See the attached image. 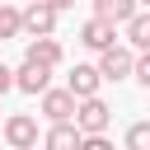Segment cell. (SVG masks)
<instances>
[{"mask_svg": "<svg viewBox=\"0 0 150 150\" xmlns=\"http://www.w3.org/2000/svg\"><path fill=\"white\" fill-rule=\"evenodd\" d=\"M80 42H84L89 52H108V47H117V28H108V23H98V19H84V23H80Z\"/></svg>", "mask_w": 150, "mask_h": 150, "instance_id": "obj_10", "label": "cell"}, {"mask_svg": "<svg viewBox=\"0 0 150 150\" xmlns=\"http://www.w3.org/2000/svg\"><path fill=\"white\" fill-rule=\"evenodd\" d=\"M5 38H19V9L9 0H0V42Z\"/></svg>", "mask_w": 150, "mask_h": 150, "instance_id": "obj_14", "label": "cell"}, {"mask_svg": "<svg viewBox=\"0 0 150 150\" xmlns=\"http://www.w3.org/2000/svg\"><path fill=\"white\" fill-rule=\"evenodd\" d=\"M122 150H150V122H131L127 127V145Z\"/></svg>", "mask_w": 150, "mask_h": 150, "instance_id": "obj_13", "label": "cell"}, {"mask_svg": "<svg viewBox=\"0 0 150 150\" xmlns=\"http://www.w3.org/2000/svg\"><path fill=\"white\" fill-rule=\"evenodd\" d=\"M14 89L38 98V94H47V89H52V70H47V66H28V61H23V66L14 70Z\"/></svg>", "mask_w": 150, "mask_h": 150, "instance_id": "obj_8", "label": "cell"}, {"mask_svg": "<svg viewBox=\"0 0 150 150\" xmlns=\"http://www.w3.org/2000/svg\"><path fill=\"white\" fill-rule=\"evenodd\" d=\"M80 150H117L108 136H80Z\"/></svg>", "mask_w": 150, "mask_h": 150, "instance_id": "obj_16", "label": "cell"}, {"mask_svg": "<svg viewBox=\"0 0 150 150\" xmlns=\"http://www.w3.org/2000/svg\"><path fill=\"white\" fill-rule=\"evenodd\" d=\"M0 136H5L9 150H33L38 145V117L33 112H9V117H0Z\"/></svg>", "mask_w": 150, "mask_h": 150, "instance_id": "obj_3", "label": "cell"}, {"mask_svg": "<svg viewBox=\"0 0 150 150\" xmlns=\"http://www.w3.org/2000/svg\"><path fill=\"white\" fill-rule=\"evenodd\" d=\"M98 84H103V80H98V70H94L89 61H75L70 75H66V94H70L75 103H80V98H98Z\"/></svg>", "mask_w": 150, "mask_h": 150, "instance_id": "obj_5", "label": "cell"}, {"mask_svg": "<svg viewBox=\"0 0 150 150\" xmlns=\"http://www.w3.org/2000/svg\"><path fill=\"white\" fill-rule=\"evenodd\" d=\"M56 9H47L42 0H28L19 9V38H56Z\"/></svg>", "mask_w": 150, "mask_h": 150, "instance_id": "obj_2", "label": "cell"}, {"mask_svg": "<svg viewBox=\"0 0 150 150\" xmlns=\"http://www.w3.org/2000/svg\"><path fill=\"white\" fill-rule=\"evenodd\" d=\"M131 80H136L141 89H150V56H145V52H136V61H131Z\"/></svg>", "mask_w": 150, "mask_h": 150, "instance_id": "obj_15", "label": "cell"}, {"mask_svg": "<svg viewBox=\"0 0 150 150\" xmlns=\"http://www.w3.org/2000/svg\"><path fill=\"white\" fill-rule=\"evenodd\" d=\"M131 14H141V9H136V0H94V19H98V23H108V28H122Z\"/></svg>", "mask_w": 150, "mask_h": 150, "instance_id": "obj_9", "label": "cell"}, {"mask_svg": "<svg viewBox=\"0 0 150 150\" xmlns=\"http://www.w3.org/2000/svg\"><path fill=\"white\" fill-rule=\"evenodd\" d=\"M70 127H75L80 136H108V127H112V108H108L103 98H80Z\"/></svg>", "mask_w": 150, "mask_h": 150, "instance_id": "obj_1", "label": "cell"}, {"mask_svg": "<svg viewBox=\"0 0 150 150\" xmlns=\"http://www.w3.org/2000/svg\"><path fill=\"white\" fill-rule=\"evenodd\" d=\"M131 61H136V52H127L122 42L117 47H108V52H98V80H112V84H122V80H131Z\"/></svg>", "mask_w": 150, "mask_h": 150, "instance_id": "obj_4", "label": "cell"}, {"mask_svg": "<svg viewBox=\"0 0 150 150\" xmlns=\"http://www.w3.org/2000/svg\"><path fill=\"white\" fill-rule=\"evenodd\" d=\"M38 108H42V117H47L52 127L75 117V98H70L66 89H47V94H38Z\"/></svg>", "mask_w": 150, "mask_h": 150, "instance_id": "obj_7", "label": "cell"}, {"mask_svg": "<svg viewBox=\"0 0 150 150\" xmlns=\"http://www.w3.org/2000/svg\"><path fill=\"white\" fill-rule=\"evenodd\" d=\"M9 89H14V70L0 61V94H9Z\"/></svg>", "mask_w": 150, "mask_h": 150, "instance_id": "obj_17", "label": "cell"}, {"mask_svg": "<svg viewBox=\"0 0 150 150\" xmlns=\"http://www.w3.org/2000/svg\"><path fill=\"white\" fill-rule=\"evenodd\" d=\"M42 150H80V131H75L70 122H56V127H47Z\"/></svg>", "mask_w": 150, "mask_h": 150, "instance_id": "obj_12", "label": "cell"}, {"mask_svg": "<svg viewBox=\"0 0 150 150\" xmlns=\"http://www.w3.org/2000/svg\"><path fill=\"white\" fill-rule=\"evenodd\" d=\"M122 28H127V42H122L127 52H145V47H150V14H145V9H141V14H131Z\"/></svg>", "mask_w": 150, "mask_h": 150, "instance_id": "obj_11", "label": "cell"}, {"mask_svg": "<svg viewBox=\"0 0 150 150\" xmlns=\"http://www.w3.org/2000/svg\"><path fill=\"white\" fill-rule=\"evenodd\" d=\"M23 61H28V66H47V70H56V66L66 61V52H61V42H56V38H28Z\"/></svg>", "mask_w": 150, "mask_h": 150, "instance_id": "obj_6", "label": "cell"}, {"mask_svg": "<svg viewBox=\"0 0 150 150\" xmlns=\"http://www.w3.org/2000/svg\"><path fill=\"white\" fill-rule=\"evenodd\" d=\"M47 9H56V14H66V9H75V0H42Z\"/></svg>", "mask_w": 150, "mask_h": 150, "instance_id": "obj_18", "label": "cell"}, {"mask_svg": "<svg viewBox=\"0 0 150 150\" xmlns=\"http://www.w3.org/2000/svg\"><path fill=\"white\" fill-rule=\"evenodd\" d=\"M33 150H38V145H33Z\"/></svg>", "mask_w": 150, "mask_h": 150, "instance_id": "obj_19", "label": "cell"}]
</instances>
